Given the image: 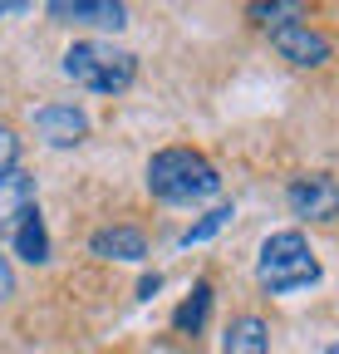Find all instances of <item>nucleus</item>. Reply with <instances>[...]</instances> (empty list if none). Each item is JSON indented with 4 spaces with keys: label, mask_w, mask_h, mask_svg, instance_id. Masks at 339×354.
I'll return each instance as SVG.
<instances>
[{
    "label": "nucleus",
    "mask_w": 339,
    "mask_h": 354,
    "mask_svg": "<svg viewBox=\"0 0 339 354\" xmlns=\"http://www.w3.org/2000/svg\"><path fill=\"white\" fill-rule=\"evenodd\" d=\"M290 212L305 216V221H334L339 216V183L325 172H310V177H295L290 192H285Z\"/></svg>",
    "instance_id": "nucleus-4"
},
{
    "label": "nucleus",
    "mask_w": 339,
    "mask_h": 354,
    "mask_svg": "<svg viewBox=\"0 0 339 354\" xmlns=\"http://www.w3.org/2000/svg\"><path fill=\"white\" fill-rule=\"evenodd\" d=\"M256 281L271 295H290V290H305L320 281V261L310 251V241L300 232H275L266 236L261 256H256Z\"/></svg>",
    "instance_id": "nucleus-3"
},
{
    "label": "nucleus",
    "mask_w": 339,
    "mask_h": 354,
    "mask_svg": "<svg viewBox=\"0 0 339 354\" xmlns=\"http://www.w3.org/2000/svg\"><path fill=\"white\" fill-rule=\"evenodd\" d=\"M10 295H15V271H10L6 251H0V300H10Z\"/></svg>",
    "instance_id": "nucleus-14"
},
{
    "label": "nucleus",
    "mask_w": 339,
    "mask_h": 354,
    "mask_svg": "<svg viewBox=\"0 0 339 354\" xmlns=\"http://www.w3.org/2000/svg\"><path fill=\"white\" fill-rule=\"evenodd\" d=\"M35 133L50 148H74L89 138V113L74 104H45V109H35Z\"/></svg>",
    "instance_id": "nucleus-6"
},
{
    "label": "nucleus",
    "mask_w": 339,
    "mask_h": 354,
    "mask_svg": "<svg viewBox=\"0 0 339 354\" xmlns=\"http://www.w3.org/2000/svg\"><path fill=\"white\" fill-rule=\"evenodd\" d=\"M10 241L25 261L45 266L50 261V232H45V216H39V207H25L15 221H10Z\"/></svg>",
    "instance_id": "nucleus-9"
},
{
    "label": "nucleus",
    "mask_w": 339,
    "mask_h": 354,
    "mask_svg": "<svg viewBox=\"0 0 339 354\" xmlns=\"http://www.w3.org/2000/svg\"><path fill=\"white\" fill-rule=\"evenodd\" d=\"M206 310H211V281H197V286H192V295L177 305L173 325H177L182 335H197V330L206 325Z\"/></svg>",
    "instance_id": "nucleus-11"
},
{
    "label": "nucleus",
    "mask_w": 339,
    "mask_h": 354,
    "mask_svg": "<svg viewBox=\"0 0 339 354\" xmlns=\"http://www.w3.org/2000/svg\"><path fill=\"white\" fill-rule=\"evenodd\" d=\"M226 354H271V335H266V320L261 315H241L226 325Z\"/></svg>",
    "instance_id": "nucleus-10"
},
{
    "label": "nucleus",
    "mask_w": 339,
    "mask_h": 354,
    "mask_svg": "<svg viewBox=\"0 0 339 354\" xmlns=\"http://www.w3.org/2000/svg\"><path fill=\"white\" fill-rule=\"evenodd\" d=\"M64 79H74L79 88L89 94H123L138 74V59L118 44H104V39H79L64 50Z\"/></svg>",
    "instance_id": "nucleus-2"
},
{
    "label": "nucleus",
    "mask_w": 339,
    "mask_h": 354,
    "mask_svg": "<svg viewBox=\"0 0 339 354\" xmlns=\"http://www.w3.org/2000/svg\"><path fill=\"white\" fill-rule=\"evenodd\" d=\"M148 192L167 207H197L222 192V172L192 148H162L148 158Z\"/></svg>",
    "instance_id": "nucleus-1"
},
{
    "label": "nucleus",
    "mask_w": 339,
    "mask_h": 354,
    "mask_svg": "<svg viewBox=\"0 0 339 354\" xmlns=\"http://www.w3.org/2000/svg\"><path fill=\"white\" fill-rule=\"evenodd\" d=\"M45 10L64 25H99V30L128 25V6H118V0H50Z\"/></svg>",
    "instance_id": "nucleus-7"
},
{
    "label": "nucleus",
    "mask_w": 339,
    "mask_h": 354,
    "mask_svg": "<svg viewBox=\"0 0 339 354\" xmlns=\"http://www.w3.org/2000/svg\"><path fill=\"white\" fill-rule=\"evenodd\" d=\"M15 162H20V138H15V128L0 123V183L15 172Z\"/></svg>",
    "instance_id": "nucleus-13"
},
{
    "label": "nucleus",
    "mask_w": 339,
    "mask_h": 354,
    "mask_svg": "<svg viewBox=\"0 0 339 354\" xmlns=\"http://www.w3.org/2000/svg\"><path fill=\"white\" fill-rule=\"evenodd\" d=\"M271 44L280 50V59L300 64V69L329 64V39H325L320 30H310L305 20H285V25H275V30H271Z\"/></svg>",
    "instance_id": "nucleus-5"
},
{
    "label": "nucleus",
    "mask_w": 339,
    "mask_h": 354,
    "mask_svg": "<svg viewBox=\"0 0 339 354\" xmlns=\"http://www.w3.org/2000/svg\"><path fill=\"white\" fill-rule=\"evenodd\" d=\"M325 354H339V344H329V349H325Z\"/></svg>",
    "instance_id": "nucleus-16"
},
{
    "label": "nucleus",
    "mask_w": 339,
    "mask_h": 354,
    "mask_svg": "<svg viewBox=\"0 0 339 354\" xmlns=\"http://www.w3.org/2000/svg\"><path fill=\"white\" fill-rule=\"evenodd\" d=\"M231 216H236L231 207H217V212H206V216L197 221V227H187V232H182L177 241H182V246H192V241H206V236H217V232L226 227V221H231Z\"/></svg>",
    "instance_id": "nucleus-12"
},
{
    "label": "nucleus",
    "mask_w": 339,
    "mask_h": 354,
    "mask_svg": "<svg viewBox=\"0 0 339 354\" xmlns=\"http://www.w3.org/2000/svg\"><path fill=\"white\" fill-rule=\"evenodd\" d=\"M6 10H20V6H0V15H6Z\"/></svg>",
    "instance_id": "nucleus-15"
},
{
    "label": "nucleus",
    "mask_w": 339,
    "mask_h": 354,
    "mask_svg": "<svg viewBox=\"0 0 339 354\" xmlns=\"http://www.w3.org/2000/svg\"><path fill=\"white\" fill-rule=\"evenodd\" d=\"M89 251L99 261H143L148 256V236L138 227H104L89 236Z\"/></svg>",
    "instance_id": "nucleus-8"
}]
</instances>
